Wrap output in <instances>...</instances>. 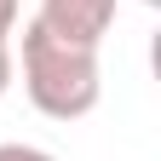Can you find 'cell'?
<instances>
[{
  "instance_id": "cell-1",
  "label": "cell",
  "mask_w": 161,
  "mask_h": 161,
  "mask_svg": "<svg viewBox=\"0 0 161 161\" xmlns=\"http://www.w3.org/2000/svg\"><path fill=\"white\" fill-rule=\"evenodd\" d=\"M12 69H23V92L40 115L52 121H80L98 109L104 92V69H98V46L52 35L46 23H23V46L12 52Z\"/></svg>"
},
{
  "instance_id": "cell-2",
  "label": "cell",
  "mask_w": 161,
  "mask_h": 161,
  "mask_svg": "<svg viewBox=\"0 0 161 161\" xmlns=\"http://www.w3.org/2000/svg\"><path fill=\"white\" fill-rule=\"evenodd\" d=\"M121 0H40L35 23H46L52 35L80 40V46H104V35L115 29Z\"/></svg>"
},
{
  "instance_id": "cell-3",
  "label": "cell",
  "mask_w": 161,
  "mask_h": 161,
  "mask_svg": "<svg viewBox=\"0 0 161 161\" xmlns=\"http://www.w3.org/2000/svg\"><path fill=\"white\" fill-rule=\"evenodd\" d=\"M0 161H58V155L40 144H0Z\"/></svg>"
},
{
  "instance_id": "cell-4",
  "label": "cell",
  "mask_w": 161,
  "mask_h": 161,
  "mask_svg": "<svg viewBox=\"0 0 161 161\" xmlns=\"http://www.w3.org/2000/svg\"><path fill=\"white\" fill-rule=\"evenodd\" d=\"M17 12H23V0H0V40H12V29H17Z\"/></svg>"
},
{
  "instance_id": "cell-5",
  "label": "cell",
  "mask_w": 161,
  "mask_h": 161,
  "mask_svg": "<svg viewBox=\"0 0 161 161\" xmlns=\"http://www.w3.org/2000/svg\"><path fill=\"white\" fill-rule=\"evenodd\" d=\"M12 80H17V69H12V40H0V98H6Z\"/></svg>"
},
{
  "instance_id": "cell-6",
  "label": "cell",
  "mask_w": 161,
  "mask_h": 161,
  "mask_svg": "<svg viewBox=\"0 0 161 161\" xmlns=\"http://www.w3.org/2000/svg\"><path fill=\"white\" fill-rule=\"evenodd\" d=\"M144 6H161V0H144Z\"/></svg>"
}]
</instances>
